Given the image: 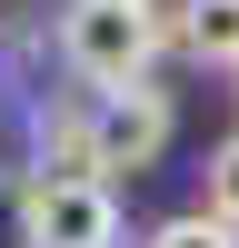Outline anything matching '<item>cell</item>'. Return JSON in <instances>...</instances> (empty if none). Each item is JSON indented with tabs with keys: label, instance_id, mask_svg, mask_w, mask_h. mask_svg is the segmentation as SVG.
Here are the masks:
<instances>
[{
	"label": "cell",
	"instance_id": "6da1fadb",
	"mask_svg": "<svg viewBox=\"0 0 239 248\" xmlns=\"http://www.w3.org/2000/svg\"><path fill=\"white\" fill-rule=\"evenodd\" d=\"M50 40H60V70L90 79V99H100V90H139L170 30H159L150 0H60Z\"/></svg>",
	"mask_w": 239,
	"mask_h": 248
},
{
	"label": "cell",
	"instance_id": "7a4b0ae2",
	"mask_svg": "<svg viewBox=\"0 0 239 248\" xmlns=\"http://www.w3.org/2000/svg\"><path fill=\"white\" fill-rule=\"evenodd\" d=\"M20 248H120V189L110 179H20Z\"/></svg>",
	"mask_w": 239,
	"mask_h": 248
},
{
	"label": "cell",
	"instance_id": "3957f363",
	"mask_svg": "<svg viewBox=\"0 0 239 248\" xmlns=\"http://www.w3.org/2000/svg\"><path fill=\"white\" fill-rule=\"evenodd\" d=\"M170 90H100L90 99V179H120V169H159V149H170Z\"/></svg>",
	"mask_w": 239,
	"mask_h": 248
},
{
	"label": "cell",
	"instance_id": "277c9868",
	"mask_svg": "<svg viewBox=\"0 0 239 248\" xmlns=\"http://www.w3.org/2000/svg\"><path fill=\"white\" fill-rule=\"evenodd\" d=\"M179 50L199 70H239V0H179Z\"/></svg>",
	"mask_w": 239,
	"mask_h": 248
},
{
	"label": "cell",
	"instance_id": "5b68a950",
	"mask_svg": "<svg viewBox=\"0 0 239 248\" xmlns=\"http://www.w3.org/2000/svg\"><path fill=\"white\" fill-rule=\"evenodd\" d=\"M209 218H219V229H239V129L209 149Z\"/></svg>",
	"mask_w": 239,
	"mask_h": 248
},
{
	"label": "cell",
	"instance_id": "8992f818",
	"mask_svg": "<svg viewBox=\"0 0 239 248\" xmlns=\"http://www.w3.org/2000/svg\"><path fill=\"white\" fill-rule=\"evenodd\" d=\"M150 248H239V229H219L209 209H189V218H170V229H150Z\"/></svg>",
	"mask_w": 239,
	"mask_h": 248
}]
</instances>
